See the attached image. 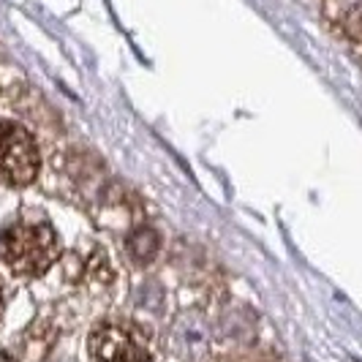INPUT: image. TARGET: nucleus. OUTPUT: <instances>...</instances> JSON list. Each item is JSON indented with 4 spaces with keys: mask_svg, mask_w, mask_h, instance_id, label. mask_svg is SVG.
Segmentation results:
<instances>
[{
    "mask_svg": "<svg viewBox=\"0 0 362 362\" xmlns=\"http://www.w3.org/2000/svg\"><path fill=\"white\" fill-rule=\"evenodd\" d=\"M0 256L17 275H41L57 259V237L47 221H17L0 237Z\"/></svg>",
    "mask_w": 362,
    "mask_h": 362,
    "instance_id": "1",
    "label": "nucleus"
},
{
    "mask_svg": "<svg viewBox=\"0 0 362 362\" xmlns=\"http://www.w3.org/2000/svg\"><path fill=\"white\" fill-rule=\"evenodd\" d=\"M90 354L95 362H150V346L139 327L128 322H104L90 332Z\"/></svg>",
    "mask_w": 362,
    "mask_h": 362,
    "instance_id": "2",
    "label": "nucleus"
},
{
    "mask_svg": "<svg viewBox=\"0 0 362 362\" xmlns=\"http://www.w3.org/2000/svg\"><path fill=\"white\" fill-rule=\"evenodd\" d=\"M38 147L17 123H0V182L28 185L38 175Z\"/></svg>",
    "mask_w": 362,
    "mask_h": 362,
    "instance_id": "3",
    "label": "nucleus"
},
{
    "mask_svg": "<svg viewBox=\"0 0 362 362\" xmlns=\"http://www.w3.org/2000/svg\"><path fill=\"white\" fill-rule=\"evenodd\" d=\"M0 362H14V360H11V357H8L6 351H0Z\"/></svg>",
    "mask_w": 362,
    "mask_h": 362,
    "instance_id": "4",
    "label": "nucleus"
},
{
    "mask_svg": "<svg viewBox=\"0 0 362 362\" xmlns=\"http://www.w3.org/2000/svg\"><path fill=\"white\" fill-rule=\"evenodd\" d=\"M0 308H3V289H0Z\"/></svg>",
    "mask_w": 362,
    "mask_h": 362,
    "instance_id": "5",
    "label": "nucleus"
}]
</instances>
